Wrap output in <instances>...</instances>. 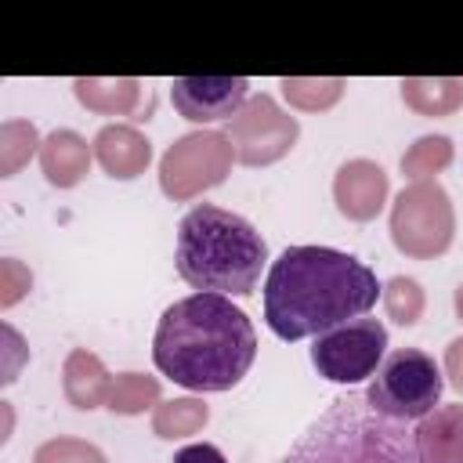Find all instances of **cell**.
<instances>
[{
  "mask_svg": "<svg viewBox=\"0 0 463 463\" xmlns=\"http://www.w3.org/2000/svg\"><path fill=\"white\" fill-rule=\"evenodd\" d=\"M383 286L358 257L333 246H286L264 282V322L279 340L318 336L369 315Z\"/></svg>",
  "mask_w": 463,
  "mask_h": 463,
  "instance_id": "cell-1",
  "label": "cell"
},
{
  "mask_svg": "<svg viewBox=\"0 0 463 463\" xmlns=\"http://www.w3.org/2000/svg\"><path fill=\"white\" fill-rule=\"evenodd\" d=\"M257 358V329L242 307L221 293L174 300L156 326L152 362L188 391H232Z\"/></svg>",
  "mask_w": 463,
  "mask_h": 463,
  "instance_id": "cell-2",
  "label": "cell"
},
{
  "mask_svg": "<svg viewBox=\"0 0 463 463\" xmlns=\"http://www.w3.org/2000/svg\"><path fill=\"white\" fill-rule=\"evenodd\" d=\"M174 264L199 293L250 297L268 264V242L246 217L199 203L177 224Z\"/></svg>",
  "mask_w": 463,
  "mask_h": 463,
  "instance_id": "cell-3",
  "label": "cell"
},
{
  "mask_svg": "<svg viewBox=\"0 0 463 463\" xmlns=\"http://www.w3.org/2000/svg\"><path fill=\"white\" fill-rule=\"evenodd\" d=\"M275 463H420L402 420L369 409L365 394H340Z\"/></svg>",
  "mask_w": 463,
  "mask_h": 463,
  "instance_id": "cell-4",
  "label": "cell"
},
{
  "mask_svg": "<svg viewBox=\"0 0 463 463\" xmlns=\"http://www.w3.org/2000/svg\"><path fill=\"white\" fill-rule=\"evenodd\" d=\"M441 391L445 376L438 362L420 347H398L380 362L373 383L365 387V402L373 412L409 423L434 412L441 405Z\"/></svg>",
  "mask_w": 463,
  "mask_h": 463,
  "instance_id": "cell-5",
  "label": "cell"
},
{
  "mask_svg": "<svg viewBox=\"0 0 463 463\" xmlns=\"http://www.w3.org/2000/svg\"><path fill=\"white\" fill-rule=\"evenodd\" d=\"M391 242L409 260H434L456 239V206L438 181L405 184L391 203Z\"/></svg>",
  "mask_w": 463,
  "mask_h": 463,
  "instance_id": "cell-6",
  "label": "cell"
},
{
  "mask_svg": "<svg viewBox=\"0 0 463 463\" xmlns=\"http://www.w3.org/2000/svg\"><path fill=\"white\" fill-rule=\"evenodd\" d=\"M235 148L224 130H192L181 134L159 159V188L174 203H188L232 174Z\"/></svg>",
  "mask_w": 463,
  "mask_h": 463,
  "instance_id": "cell-7",
  "label": "cell"
},
{
  "mask_svg": "<svg viewBox=\"0 0 463 463\" xmlns=\"http://www.w3.org/2000/svg\"><path fill=\"white\" fill-rule=\"evenodd\" d=\"M383 351H387V326L380 318L362 315L318 333L311 344V365L318 369L322 380L351 387L376 376Z\"/></svg>",
  "mask_w": 463,
  "mask_h": 463,
  "instance_id": "cell-8",
  "label": "cell"
},
{
  "mask_svg": "<svg viewBox=\"0 0 463 463\" xmlns=\"http://www.w3.org/2000/svg\"><path fill=\"white\" fill-rule=\"evenodd\" d=\"M224 137L235 148V163L242 166H271L293 152L300 137L297 116H289L271 94H250L246 105L224 123Z\"/></svg>",
  "mask_w": 463,
  "mask_h": 463,
  "instance_id": "cell-9",
  "label": "cell"
},
{
  "mask_svg": "<svg viewBox=\"0 0 463 463\" xmlns=\"http://www.w3.org/2000/svg\"><path fill=\"white\" fill-rule=\"evenodd\" d=\"M250 98L246 76H177L170 83V101L188 123H217L232 119Z\"/></svg>",
  "mask_w": 463,
  "mask_h": 463,
  "instance_id": "cell-10",
  "label": "cell"
},
{
  "mask_svg": "<svg viewBox=\"0 0 463 463\" xmlns=\"http://www.w3.org/2000/svg\"><path fill=\"white\" fill-rule=\"evenodd\" d=\"M391 181L376 159H347L333 174V203L347 221H373L387 203Z\"/></svg>",
  "mask_w": 463,
  "mask_h": 463,
  "instance_id": "cell-11",
  "label": "cell"
},
{
  "mask_svg": "<svg viewBox=\"0 0 463 463\" xmlns=\"http://www.w3.org/2000/svg\"><path fill=\"white\" fill-rule=\"evenodd\" d=\"M90 145H94V159L112 181H134L152 163V141L130 123H105Z\"/></svg>",
  "mask_w": 463,
  "mask_h": 463,
  "instance_id": "cell-12",
  "label": "cell"
},
{
  "mask_svg": "<svg viewBox=\"0 0 463 463\" xmlns=\"http://www.w3.org/2000/svg\"><path fill=\"white\" fill-rule=\"evenodd\" d=\"M112 373L105 369V362L87 351V347H72L65 354V365H61V394L72 409L80 412H94L101 405H109V394H112Z\"/></svg>",
  "mask_w": 463,
  "mask_h": 463,
  "instance_id": "cell-13",
  "label": "cell"
},
{
  "mask_svg": "<svg viewBox=\"0 0 463 463\" xmlns=\"http://www.w3.org/2000/svg\"><path fill=\"white\" fill-rule=\"evenodd\" d=\"M90 156H94V145H87L83 134L61 127V130H51L40 145V170L47 177V184L54 188H76L87 170H90Z\"/></svg>",
  "mask_w": 463,
  "mask_h": 463,
  "instance_id": "cell-14",
  "label": "cell"
},
{
  "mask_svg": "<svg viewBox=\"0 0 463 463\" xmlns=\"http://www.w3.org/2000/svg\"><path fill=\"white\" fill-rule=\"evenodd\" d=\"M420 463H463V405H438L412 427Z\"/></svg>",
  "mask_w": 463,
  "mask_h": 463,
  "instance_id": "cell-15",
  "label": "cell"
},
{
  "mask_svg": "<svg viewBox=\"0 0 463 463\" xmlns=\"http://www.w3.org/2000/svg\"><path fill=\"white\" fill-rule=\"evenodd\" d=\"M72 94H76V101H80L87 112L141 119L137 109H141L145 87H141V80H134V76H116V80H105V76H80V80H72Z\"/></svg>",
  "mask_w": 463,
  "mask_h": 463,
  "instance_id": "cell-16",
  "label": "cell"
},
{
  "mask_svg": "<svg viewBox=\"0 0 463 463\" xmlns=\"http://www.w3.org/2000/svg\"><path fill=\"white\" fill-rule=\"evenodd\" d=\"M398 87L416 116H452L463 109V80L456 76H405Z\"/></svg>",
  "mask_w": 463,
  "mask_h": 463,
  "instance_id": "cell-17",
  "label": "cell"
},
{
  "mask_svg": "<svg viewBox=\"0 0 463 463\" xmlns=\"http://www.w3.org/2000/svg\"><path fill=\"white\" fill-rule=\"evenodd\" d=\"M210 423V405L195 394H184V398H170V402H159L152 409V434L163 438V441H177V438H192L199 434L203 427Z\"/></svg>",
  "mask_w": 463,
  "mask_h": 463,
  "instance_id": "cell-18",
  "label": "cell"
},
{
  "mask_svg": "<svg viewBox=\"0 0 463 463\" xmlns=\"http://www.w3.org/2000/svg\"><path fill=\"white\" fill-rule=\"evenodd\" d=\"M452 159H456V145H452L449 134H423V137H416L405 148V156H402V177L409 184L434 181L441 170L452 166Z\"/></svg>",
  "mask_w": 463,
  "mask_h": 463,
  "instance_id": "cell-19",
  "label": "cell"
},
{
  "mask_svg": "<svg viewBox=\"0 0 463 463\" xmlns=\"http://www.w3.org/2000/svg\"><path fill=\"white\" fill-rule=\"evenodd\" d=\"M282 98L300 112H326L344 98V76H282Z\"/></svg>",
  "mask_w": 463,
  "mask_h": 463,
  "instance_id": "cell-20",
  "label": "cell"
},
{
  "mask_svg": "<svg viewBox=\"0 0 463 463\" xmlns=\"http://www.w3.org/2000/svg\"><path fill=\"white\" fill-rule=\"evenodd\" d=\"M43 137L29 119H4L0 123V177H14L36 152Z\"/></svg>",
  "mask_w": 463,
  "mask_h": 463,
  "instance_id": "cell-21",
  "label": "cell"
},
{
  "mask_svg": "<svg viewBox=\"0 0 463 463\" xmlns=\"http://www.w3.org/2000/svg\"><path fill=\"white\" fill-rule=\"evenodd\" d=\"M159 405V380L148 373H119L112 380V394L109 405L116 416H141L145 409Z\"/></svg>",
  "mask_w": 463,
  "mask_h": 463,
  "instance_id": "cell-22",
  "label": "cell"
},
{
  "mask_svg": "<svg viewBox=\"0 0 463 463\" xmlns=\"http://www.w3.org/2000/svg\"><path fill=\"white\" fill-rule=\"evenodd\" d=\"M380 297H383L387 318L398 322V326H405V329L416 326V322L423 318V311H427V293H423V286H420L416 279H409V275L387 279Z\"/></svg>",
  "mask_w": 463,
  "mask_h": 463,
  "instance_id": "cell-23",
  "label": "cell"
},
{
  "mask_svg": "<svg viewBox=\"0 0 463 463\" xmlns=\"http://www.w3.org/2000/svg\"><path fill=\"white\" fill-rule=\"evenodd\" d=\"M33 463H109V456L94 441L58 434V438H47L43 445H36Z\"/></svg>",
  "mask_w": 463,
  "mask_h": 463,
  "instance_id": "cell-24",
  "label": "cell"
},
{
  "mask_svg": "<svg viewBox=\"0 0 463 463\" xmlns=\"http://www.w3.org/2000/svg\"><path fill=\"white\" fill-rule=\"evenodd\" d=\"M29 289H33V271H29L22 260L4 257V260H0V307H4V311L14 307Z\"/></svg>",
  "mask_w": 463,
  "mask_h": 463,
  "instance_id": "cell-25",
  "label": "cell"
},
{
  "mask_svg": "<svg viewBox=\"0 0 463 463\" xmlns=\"http://www.w3.org/2000/svg\"><path fill=\"white\" fill-rule=\"evenodd\" d=\"M174 463H228V456L210 441H192V445L177 449Z\"/></svg>",
  "mask_w": 463,
  "mask_h": 463,
  "instance_id": "cell-26",
  "label": "cell"
},
{
  "mask_svg": "<svg viewBox=\"0 0 463 463\" xmlns=\"http://www.w3.org/2000/svg\"><path fill=\"white\" fill-rule=\"evenodd\" d=\"M0 333H4V344H7V365H4V376H0V380H4V383H11V380L18 376V365H22V358L29 354V347L22 344V336H18L11 326H4Z\"/></svg>",
  "mask_w": 463,
  "mask_h": 463,
  "instance_id": "cell-27",
  "label": "cell"
},
{
  "mask_svg": "<svg viewBox=\"0 0 463 463\" xmlns=\"http://www.w3.org/2000/svg\"><path fill=\"white\" fill-rule=\"evenodd\" d=\"M445 376H449L452 391L463 394V336L449 340V347H445Z\"/></svg>",
  "mask_w": 463,
  "mask_h": 463,
  "instance_id": "cell-28",
  "label": "cell"
},
{
  "mask_svg": "<svg viewBox=\"0 0 463 463\" xmlns=\"http://www.w3.org/2000/svg\"><path fill=\"white\" fill-rule=\"evenodd\" d=\"M452 307H456V318L463 322V282L456 286V297H452Z\"/></svg>",
  "mask_w": 463,
  "mask_h": 463,
  "instance_id": "cell-29",
  "label": "cell"
},
{
  "mask_svg": "<svg viewBox=\"0 0 463 463\" xmlns=\"http://www.w3.org/2000/svg\"><path fill=\"white\" fill-rule=\"evenodd\" d=\"M7 430H11V405L4 402V434H0V441H7Z\"/></svg>",
  "mask_w": 463,
  "mask_h": 463,
  "instance_id": "cell-30",
  "label": "cell"
}]
</instances>
